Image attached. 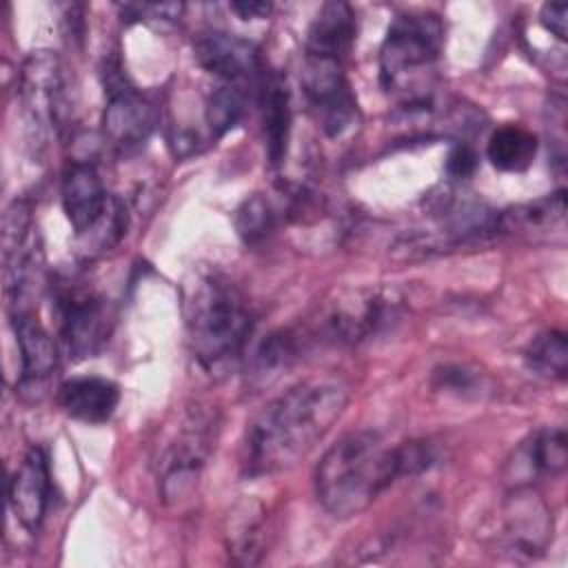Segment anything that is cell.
I'll list each match as a JSON object with an SVG mask.
<instances>
[{
	"label": "cell",
	"mask_w": 568,
	"mask_h": 568,
	"mask_svg": "<svg viewBox=\"0 0 568 568\" xmlns=\"http://www.w3.org/2000/svg\"><path fill=\"white\" fill-rule=\"evenodd\" d=\"M351 388L339 377L304 379L271 399L246 426L242 470L268 477L302 462L346 410Z\"/></svg>",
	"instance_id": "6da1fadb"
},
{
	"label": "cell",
	"mask_w": 568,
	"mask_h": 568,
	"mask_svg": "<svg viewBox=\"0 0 568 568\" xmlns=\"http://www.w3.org/2000/svg\"><path fill=\"white\" fill-rule=\"evenodd\" d=\"M399 477H406L404 444H390L377 430H353L320 457L313 481L322 508L337 519H351Z\"/></svg>",
	"instance_id": "7a4b0ae2"
},
{
	"label": "cell",
	"mask_w": 568,
	"mask_h": 568,
	"mask_svg": "<svg viewBox=\"0 0 568 568\" xmlns=\"http://www.w3.org/2000/svg\"><path fill=\"white\" fill-rule=\"evenodd\" d=\"M217 439L215 410L200 406L184 413L158 462V490L166 506L186 504L200 484V473Z\"/></svg>",
	"instance_id": "5b68a950"
},
{
	"label": "cell",
	"mask_w": 568,
	"mask_h": 568,
	"mask_svg": "<svg viewBox=\"0 0 568 568\" xmlns=\"http://www.w3.org/2000/svg\"><path fill=\"white\" fill-rule=\"evenodd\" d=\"M55 402L62 413L75 422L104 424L120 404V388L106 377L80 375L58 386Z\"/></svg>",
	"instance_id": "ac0fdd59"
},
{
	"label": "cell",
	"mask_w": 568,
	"mask_h": 568,
	"mask_svg": "<svg viewBox=\"0 0 568 568\" xmlns=\"http://www.w3.org/2000/svg\"><path fill=\"white\" fill-rule=\"evenodd\" d=\"M60 200L69 224L73 226L75 235H80L100 220L111 195L106 193L98 169L91 162L75 160L64 171Z\"/></svg>",
	"instance_id": "9a60e30c"
},
{
	"label": "cell",
	"mask_w": 568,
	"mask_h": 568,
	"mask_svg": "<svg viewBox=\"0 0 568 568\" xmlns=\"http://www.w3.org/2000/svg\"><path fill=\"white\" fill-rule=\"evenodd\" d=\"M566 224V191L559 189L535 202L517 204L497 215V235H524L530 240L561 233Z\"/></svg>",
	"instance_id": "44dd1931"
},
{
	"label": "cell",
	"mask_w": 568,
	"mask_h": 568,
	"mask_svg": "<svg viewBox=\"0 0 568 568\" xmlns=\"http://www.w3.org/2000/svg\"><path fill=\"white\" fill-rule=\"evenodd\" d=\"M537 135L519 124L497 126L486 144V158L497 171L519 173L526 171L537 155Z\"/></svg>",
	"instance_id": "7402d4cb"
},
{
	"label": "cell",
	"mask_w": 568,
	"mask_h": 568,
	"mask_svg": "<svg viewBox=\"0 0 568 568\" xmlns=\"http://www.w3.org/2000/svg\"><path fill=\"white\" fill-rule=\"evenodd\" d=\"M404 317L397 291L359 288L337 297L317 324V333L335 344H362L393 331Z\"/></svg>",
	"instance_id": "52a82bcc"
},
{
	"label": "cell",
	"mask_w": 568,
	"mask_h": 568,
	"mask_svg": "<svg viewBox=\"0 0 568 568\" xmlns=\"http://www.w3.org/2000/svg\"><path fill=\"white\" fill-rule=\"evenodd\" d=\"M257 100L262 115V135L266 160L273 169H277L288 151L291 140V93L282 75L273 71H262L257 78Z\"/></svg>",
	"instance_id": "e0dca14e"
},
{
	"label": "cell",
	"mask_w": 568,
	"mask_h": 568,
	"mask_svg": "<svg viewBox=\"0 0 568 568\" xmlns=\"http://www.w3.org/2000/svg\"><path fill=\"white\" fill-rule=\"evenodd\" d=\"M231 9L244 20H257V18H266L273 4L271 2H233Z\"/></svg>",
	"instance_id": "1f68e13d"
},
{
	"label": "cell",
	"mask_w": 568,
	"mask_h": 568,
	"mask_svg": "<svg viewBox=\"0 0 568 568\" xmlns=\"http://www.w3.org/2000/svg\"><path fill=\"white\" fill-rule=\"evenodd\" d=\"M528 368L546 379H566L568 373V342L564 331H544L526 348Z\"/></svg>",
	"instance_id": "cb8c5ba5"
},
{
	"label": "cell",
	"mask_w": 568,
	"mask_h": 568,
	"mask_svg": "<svg viewBox=\"0 0 568 568\" xmlns=\"http://www.w3.org/2000/svg\"><path fill=\"white\" fill-rule=\"evenodd\" d=\"M197 64L229 84H240L244 80L260 78L262 62L257 47L226 31H206L195 40Z\"/></svg>",
	"instance_id": "5bb4252c"
},
{
	"label": "cell",
	"mask_w": 568,
	"mask_h": 568,
	"mask_svg": "<svg viewBox=\"0 0 568 568\" xmlns=\"http://www.w3.org/2000/svg\"><path fill=\"white\" fill-rule=\"evenodd\" d=\"M513 488L530 486L535 479L557 477L568 466V439L561 426H550L526 439L510 459Z\"/></svg>",
	"instance_id": "2e32d148"
},
{
	"label": "cell",
	"mask_w": 568,
	"mask_h": 568,
	"mask_svg": "<svg viewBox=\"0 0 568 568\" xmlns=\"http://www.w3.org/2000/svg\"><path fill=\"white\" fill-rule=\"evenodd\" d=\"M444 24L430 11H406L393 18L379 49V82L402 102V111L433 106Z\"/></svg>",
	"instance_id": "277c9868"
},
{
	"label": "cell",
	"mask_w": 568,
	"mask_h": 568,
	"mask_svg": "<svg viewBox=\"0 0 568 568\" xmlns=\"http://www.w3.org/2000/svg\"><path fill=\"white\" fill-rule=\"evenodd\" d=\"M18 91L36 144H40L51 129L60 131L67 124L71 113L67 75L53 51H33L24 58Z\"/></svg>",
	"instance_id": "ba28073f"
},
{
	"label": "cell",
	"mask_w": 568,
	"mask_h": 568,
	"mask_svg": "<svg viewBox=\"0 0 568 568\" xmlns=\"http://www.w3.org/2000/svg\"><path fill=\"white\" fill-rule=\"evenodd\" d=\"M277 226V206L262 193L246 197L235 211V231L246 246L262 244Z\"/></svg>",
	"instance_id": "484cf974"
},
{
	"label": "cell",
	"mask_w": 568,
	"mask_h": 568,
	"mask_svg": "<svg viewBox=\"0 0 568 568\" xmlns=\"http://www.w3.org/2000/svg\"><path fill=\"white\" fill-rule=\"evenodd\" d=\"M264 548L262 513H244L229 532V555L235 564H257Z\"/></svg>",
	"instance_id": "83f0119b"
},
{
	"label": "cell",
	"mask_w": 568,
	"mask_h": 568,
	"mask_svg": "<svg viewBox=\"0 0 568 568\" xmlns=\"http://www.w3.org/2000/svg\"><path fill=\"white\" fill-rule=\"evenodd\" d=\"M184 11L182 2H162V4H124L122 16L129 20H175Z\"/></svg>",
	"instance_id": "f546056e"
},
{
	"label": "cell",
	"mask_w": 568,
	"mask_h": 568,
	"mask_svg": "<svg viewBox=\"0 0 568 568\" xmlns=\"http://www.w3.org/2000/svg\"><path fill=\"white\" fill-rule=\"evenodd\" d=\"M541 27L552 33L557 40H566L568 36V4L566 2H546L539 13Z\"/></svg>",
	"instance_id": "4dcf8cb0"
},
{
	"label": "cell",
	"mask_w": 568,
	"mask_h": 568,
	"mask_svg": "<svg viewBox=\"0 0 568 568\" xmlns=\"http://www.w3.org/2000/svg\"><path fill=\"white\" fill-rule=\"evenodd\" d=\"M11 324L20 355L16 393L24 399H40L58 366V351L53 337L38 322V317H33V313H13Z\"/></svg>",
	"instance_id": "7c38bea8"
},
{
	"label": "cell",
	"mask_w": 568,
	"mask_h": 568,
	"mask_svg": "<svg viewBox=\"0 0 568 568\" xmlns=\"http://www.w3.org/2000/svg\"><path fill=\"white\" fill-rule=\"evenodd\" d=\"M126 226H129L126 206L120 197L111 195V200H109L104 213L100 215V220L91 229H87L84 233L75 235L80 255L87 257V260L104 255L106 251H111L113 246L120 244V240L126 233Z\"/></svg>",
	"instance_id": "603a6c76"
},
{
	"label": "cell",
	"mask_w": 568,
	"mask_h": 568,
	"mask_svg": "<svg viewBox=\"0 0 568 568\" xmlns=\"http://www.w3.org/2000/svg\"><path fill=\"white\" fill-rule=\"evenodd\" d=\"M306 342L308 337L295 328H277L268 333L248 355V362H246L248 384L262 390L273 382H277L302 359Z\"/></svg>",
	"instance_id": "ffe728a7"
},
{
	"label": "cell",
	"mask_w": 568,
	"mask_h": 568,
	"mask_svg": "<svg viewBox=\"0 0 568 568\" xmlns=\"http://www.w3.org/2000/svg\"><path fill=\"white\" fill-rule=\"evenodd\" d=\"M357 38L355 11L348 2L331 0L324 2L306 31L304 53L324 55L346 62Z\"/></svg>",
	"instance_id": "d6986e66"
},
{
	"label": "cell",
	"mask_w": 568,
	"mask_h": 568,
	"mask_svg": "<svg viewBox=\"0 0 568 568\" xmlns=\"http://www.w3.org/2000/svg\"><path fill=\"white\" fill-rule=\"evenodd\" d=\"M186 342L197 366L224 373L246 348L253 313L242 288L217 268H200L184 284Z\"/></svg>",
	"instance_id": "3957f363"
},
{
	"label": "cell",
	"mask_w": 568,
	"mask_h": 568,
	"mask_svg": "<svg viewBox=\"0 0 568 568\" xmlns=\"http://www.w3.org/2000/svg\"><path fill=\"white\" fill-rule=\"evenodd\" d=\"M300 82L315 122L328 138H342L357 124V100L342 60L304 53Z\"/></svg>",
	"instance_id": "9c48e42d"
},
{
	"label": "cell",
	"mask_w": 568,
	"mask_h": 568,
	"mask_svg": "<svg viewBox=\"0 0 568 568\" xmlns=\"http://www.w3.org/2000/svg\"><path fill=\"white\" fill-rule=\"evenodd\" d=\"M552 539V513L548 504L530 488H513L497 517V550L513 559L539 557Z\"/></svg>",
	"instance_id": "8fae6325"
},
{
	"label": "cell",
	"mask_w": 568,
	"mask_h": 568,
	"mask_svg": "<svg viewBox=\"0 0 568 568\" xmlns=\"http://www.w3.org/2000/svg\"><path fill=\"white\" fill-rule=\"evenodd\" d=\"M51 504V470L49 457L33 446L9 479V508L22 528L36 532Z\"/></svg>",
	"instance_id": "4fadbf2b"
},
{
	"label": "cell",
	"mask_w": 568,
	"mask_h": 568,
	"mask_svg": "<svg viewBox=\"0 0 568 568\" xmlns=\"http://www.w3.org/2000/svg\"><path fill=\"white\" fill-rule=\"evenodd\" d=\"M244 113V91L240 84L222 82L217 84L204 106V122L211 140H220L226 135L242 118Z\"/></svg>",
	"instance_id": "d4e9b609"
},
{
	"label": "cell",
	"mask_w": 568,
	"mask_h": 568,
	"mask_svg": "<svg viewBox=\"0 0 568 568\" xmlns=\"http://www.w3.org/2000/svg\"><path fill=\"white\" fill-rule=\"evenodd\" d=\"M477 169V153L466 142H455L446 158V173L450 180H468Z\"/></svg>",
	"instance_id": "f1b7e54d"
},
{
	"label": "cell",
	"mask_w": 568,
	"mask_h": 568,
	"mask_svg": "<svg viewBox=\"0 0 568 568\" xmlns=\"http://www.w3.org/2000/svg\"><path fill=\"white\" fill-rule=\"evenodd\" d=\"M53 313L62 344L73 359L95 357L111 335V306L104 295L78 280H60L53 286Z\"/></svg>",
	"instance_id": "8992f818"
},
{
	"label": "cell",
	"mask_w": 568,
	"mask_h": 568,
	"mask_svg": "<svg viewBox=\"0 0 568 568\" xmlns=\"http://www.w3.org/2000/svg\"><path fill=\"white\" fill-rule=\"evenodd\" d=\"M104 113H102V131L104 140L122 151H135L142 146L155 129L158 111L151 100H146L124 75L118 60L104 64Z\"/></svg>",
	"instance_id": "30bf717a"
},
{
	"label": "cell",
	"mask_w": 568,
	"mask_h": 568,
	"mask_svg": "<svg viewBox=\"0 0 568 568\" xmlns=\"http://www.w3.org/2000/svg\"><path fill=\"white\" fill-rule=\"evenodd\" d=\"M433 386L437 390H444L455 397L464 399H477L484 393H488V377L468 364H439L433 371Z\"/></svg>",
	"instance_id": "4316f807"
}]
</instances>
